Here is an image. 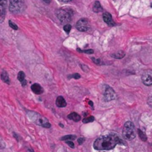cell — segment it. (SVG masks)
Instances as JSON below:
<instances>
[{"label":"cell","mask_w":152,"mask_h":152,"mask_svg":"<svg viewBox=\"0 0 152 152\" xmlns=\"http://www.w3.org/2000/svg\"><path fill=\"white\" fill-rule=\"evenodd\" d=\"M126 145V143L116 134H109L102 136L95 140L93 148L96 150H111L117 145Z\"/></svg>","instance_id":"6da1fadb"},{"label":"cell","mask_w":152,"mask_h":152,"mask_svg":"<svg viewBox=\"0 0 152 152\" xmlns=\"http://www.w3.org/2000/svg\"><path fill=\"white\" fill-rule=\"evenodd\" d=\"M73 15V11L70 8H61L56 11V16L62 24H68L72 20Z\"/></svg>","instance_id":"7a4b0ae2"},{"label":"cell","mask_w":152,"mask_h":152,"mask_svg":"<svg viewBox=\"0 0 152 152\" xmlns=\"http://www.w3.org/2000/svg\"><path fill=\"white\" fill-rule=\"evenodd\" d=\"M25 9L24 0H10L9 11L13 13H21Z\"/></svg>","instance_id":"3957f363"},{"label":"cell","mask_w":152,"mask_h":152,"mask_svg":"<svg viewBox=\"0 0 152 152\" xmlns=\"http://www.w3.org/2000/svg\"><path fill=\"white\" fill-rule=\"evenodd\" d=\"M122 136L127 140H132L136 137V133L134 131V125L132 122H126L123 127Z\"/></svg>","instance_id":"277c9868"},{"label":"cell","mask_w":152,"mask_h":152,"mask_svg":"<svg viewBox=\"0 0 152 152\" xmlns=\"http://www.w3.org/2000/svg\"><path fill=\"white\" fill-rule=\"evenodd\" d=\"M76 27L77 30L82 32L87 31L90 28V25H89V20L86 18H82L77 22Z\"/></svg>","instance_id":"5b68a950"},{"label":"cell","mask_w":152,"mask_h":152,"mask_svg":"<svg viewBox=\"0 0 152 152\" xmlns=\"http://www.w3.org/2000/svg\"><path fill=\"white\" fill-rule=\"evenodd\" d=\"M142 83L146 86H151L152 85V70L147 69L145 70L142 75Z\"/></svg>","instance_id":"8992f818"},{"label":"cell","mask_w":152,"mask_h":152,"mask_svg":"<svg viewBox=\"0 0 152 152\" xmlns=\"http://www.w3.org/2000/svg\"><path fill=\"white\" fill-rule=\"evenodd\" d=\"M35 116H36V118H33V119L36 124H37L40 126H42L43 127H45V128H50L51 127V124L49 123V122L45 117L41 116L40 115L37 114V113H36Z\"/></svg>","instance_id":"52a82bcc"},{"label":"cell","mask_w":152,"mask_h":152,"mask_svg":"<svg viewBox=\"0 0 152 152\" xmlns=\"http://www.w3.org/2000/svg\"><path fill=\"white\" fill-rule=\"evenodd\" d=\"M116 98V93L111 87L107 86L104 93V99L106 101H112Z\"/></svg>","instance_id":"ba28073f"},{"label":"cell","mask_w":152,"mask_h":152,"mask_svg":"<svg viewBox=\"0 0 152 152\" xmlns=\"http://www.w3.org/2000/svg\"><path fill=\"white\" fill-rule=\"evenodd\" d=\"M6 7H7V1L6 0H1L0 2V22H2L5 19V16L6 14Z\"/></svg>","instance_id":"9c48e42d"},{"label":"cell","mask_w":152,"mask_h":152,"mask_svg":"<svg viewBox=\"0 0 152 152\" xmlns=\"http://www.w3.org/2000/svg\"><path fill=\"white\" fill-rule=\"evenodd\" d=\"M102 18H103L104 22H106L107 25H108L109 26H113L115 25L114 21L113 20L111 14V13H109L108 12H106V13H103V15H102Z\"/></svg>","instance_id":"30bf717a"},{"label":"cell","mask_w":152,"mask_h":152,"mask_svg":"<svg viewBox=\"0 0 152 152\" xmlns=\"http://www.w3.org/2000/svg\"><path fill=\"white\" fill-rule=\"evenodd\" d=\"M31 90H32L33 93L36 94V95H40L44 91L42 87L40 86L39 84H33V85L31 86Z\"/></svg>","instance_id":"8fae6325"},{"label":"cell","mask_w":152,"mask_h":152,"mask_svg":"<svg viewBox=\"0 0 152 152\" xmlns=\"http://www.w3.org/2000/svg\"><path fill=\"white\" fill-rule=\"evenodd\" d=\"M17 78L20 81L21 84L22 86H26L27 84V81L25 80V74L24 72L22 71H20V73H18V75H17Z\"/></svg>","instance_id":"7c38bea8"},{"label":"cell","mask_w":152,"mask_h":152,"mask_svg":"<svg viewBox=\"0 0 152 152\" xmlns=\"http://www.w3.org/2000/svg\"><path fill=\"white\" fill-rule=\"evenodd\" d=\"M56 105L59 107H65L67 105L66 101L62 96H58L56 100Z\"/></svg>","instance_id":"4fadbf2b"},{"label":"cell","mask_w":152,"mask_h":152,"mask_svg":"<svg viewBox=\"0 0 152 152\" xmlns=\"http://www.w3.org/2000/svg\"><path fill=\"white\" fill-rule=\"evenodd\" d=\"M93 12L95 13H99V12H101L103 11V8L101 5V4L99 3V2L98 1H96L93 4Z\"/></svg>","instance_id":"5bb4252c"},{"label":"cell","mask_w":152,"mask_h":152,"mask_svg":"<svg viewBox=\"0 0 152 152\" xmlns=\"http://www.w3.org/2000/svg\"><path fill=\"white\" fill-rule=\"evenodd\" d=\"M68 118L69 119L73 120L74 122H79V121H80V119H81V116H79L78 113L73 112L71 113H70V114L68 116Z\"/></svg>","instance_id":"9a60e30c"},{"label":"cell","mask_w":152,"mask_h":152,"mask_svg":"<svg viewBox=\"0 0 152 152\" xmlns=\"http://www.w3.org/2000/svg\"><path fill=\"white\" fill-rule=\"evenodd\" d=\"M1 79L5 83H7V84H10L9 76H8V74L5 70H2V72L1 73Z\"/></svg>","instance_id":"2e32d148"},{"label":"cell","mask_w":152,"mask_h":152,"mask_svg":"<svg viewBox=\"0 0 152 152\" xmlns=\"http://www.w3.org/2000/svg\"><path fill=\"white\" fill-rule=\"evenodd\" d=\"M126 56V53L123 51H119L117 52L111 54V57H113L115 59H122V58H124Z\"/></svg>","instance_id":"e0dca14e"},{"label":"cell","mask_w":152,"mask_h":152,"mask_svg":"<svg viewBox=\"0 0 152 152\" xmlns=\"http://www.w3.org/2000/svg\"><path fill=\"white\" fill-rule=\"evenodd\" d=\"M77 139V137L75 135H66V136H64L62 137L60 140L62 141H68V140H74V139Z\"/></svg>","instance_id":"ac0fdd59"},{"label":"cell","mask_w":152,"mask_h":152,"mask_svg":"<svg viewBox=\"0 0 152 152\" xmlns=\"http://www.w3.org/2000/svg\"><path fill=\"white\" fill-rule=\"evenodd\" d=\"M137 133H138V135H139V138L141 139V140H142L144 142L147 141V137H146V133L142 131H141L140 129H137Z\"/></svg>","instance_id":"d6986e66"},{"label":"cell","mask_w":152,"mask_h":152,"mask_svg":"<svg viewBox=\"0 0 152 152\" xmlns=\"http://www.w3.org/2000/svg\"><path fill=\"white\" fill-rule=\"evenodd\" d=\"M77 50L79 52L81 53H85V54H93V49H88V50H82L79 48H77Z\"/></svg>","instance_id":"ffe728a7"},{"label":"cell","mask_w":152,"mask_h":152,"mask_svg":"<svg viewBox=\"0 0 152 152\" xmlns=\"http://www.w3.org/2000/svg\"><path fill=\"white\" fill-rule=\"evenodd\" d=\"M94 121V117L93 116H88V117H86V118H84L82 119V122L83 123H88V122H93Z\"/></svg>","instance_id":"44dd1931"},{"label":"cell","mask_w":152,"mask_h":152,"mask_svg":"<svg viewBox=\"0 0 152 152\" xmlns=\"http://www.w3.org/2000/svg\"><path fill=\"white\" fill-rule=\"evenodd\" d=\"M68 78H75V79H79L81 78V75L78 74V73H74V74H72V75H69Z\"/></svg>","instance_id":"7402d4cb"},{"label":"cell","mask_w":152,"mask_h":152,"mask_svg":"<svg viewBox=\"0 0 152 152\" xmlns=\"http://www.w3.org/2000/svg\"><path fill=\"white\" fill-rule=\"evenodd\" d=\"M71 30V26L70 24H66V25L64 26V31H65L68 34H69Z\"/></svg>","instance_id":"603a6c76"},{"label":"cell","mask_w":152,"mask_h":152,"mask_svg":"<svg viewBox=\"0 0 152 152\" xmlns=\"http://www.w3.org/2000/svg\"><path fill=\"white\" fill-rule=\"evenodd\" d=\"M9 26L11 27V28H12L14 30H17L18 29V26L15 23H13L11 20H9Z\"/></svg>","instance_id":"cb8c5ba5"},{"label":"cell","mask_w":152,"mask_h":152,"mask_svg":"<svg viewBox=\"0 0 152 152\" xmlns=\"http://www.w3.org/2000/svg\"><path fill=\"white\" fill-rule=\"evenodd\" d=\"M91 60H92L93 63H95L96 64H98V65H100L101 63H102V61H101V60L100 59H97V58H91Z\"/></svg>","instance_id":"d4e9b609"},{"label":"cell","mask_w":152,"mask_h":152,"mask_svg":"<svg viewBox=\"0 0 152 152\" xmlns=\"http://www.w3.org/2000/svg\"><path fill=\"white\" fill-rule=\"evenodd\" d=\"M65 142H66V144H68V145L70 146L71 148H74V144H73V142H71V140L65 141Z\"/></svg>","instance_id":"484cf974"},{"label":"cell","mask_w":152,"mask_h":152,"mask_svg":"<svg viewBox=\"0 0 152 152\" xmlns=\"http://www.w3.org/2000/svg\"><path fill=\"white\" fill-rule=\"evenodd\" d=\"M85 140L86 139L85 138H82V137H81V138H79V139H77V142H78V143H79V145H82L84 142H85Z\"/></svg>","instance_id":"4316f807"},{"label":"cell","mask_w":152,"mask_h":152,"mask_svg":"<svg viewBox=\"0 0 152 152\" xmlns=\"http://www.w3.org/2000/svg\"><path fill=\"white\" fill-rule=\"evenodd\" d=\"M148 105L150 106V107H152V96L149 97V98L148 99Z\"/></svg>","instance_id":"83f0119b"},{"label":"cell","mask_w":152,"mask_h":152,"mask_svg":"<svg viewBox=\"0 0 152 152\" xmlns=\"http://www.w3.org/2000/svg\"><path fill=\"white\" fill-rule=\"evenodd\" d=\"M88 103H89V105H91V109H92V110H93V109H94V107H93V103L91 101H88Z\"/></svg>","instance_id":"f1b7e54d"},{"label":"cell","mask_w":152,"mask_h":152,"mask_svg":"<svg viewBox=\"0 0 152 152\" xmlns=\"http://www.w3.org/2000/svg\"><path fill=\"white\" fill-rule=\"evenodd\" d=\"M59 1L62 2H65V3H67V2H71L72 0H59Z\"/></svg>","instance_id":"f546056e"},{"label":"cell","mask_w":152,"mask_h":152,"mask_svg":"<svg viewBox=\"0 0 152 152\" xmlns=\"http://www.w3.org/2000/svg\"><path fill=\"white\" fill-rule=\"evenodd\" d=\"M43 2H45L47 4H50L51 3V0H42Z\"/></svg>","instance_id":"4dcf8cb0"},{"label":"cell","mask_w":152,"mask_h":152,"mask_svg":"<svg viewBox=\"0 0 152 152\" xmlns=\"http://www.w3.org/2000/svg\"><path fill=\"white\" fill-rule=\"evenodd\" d=\"M151 7H152V3H151Z\"/></svg>","instance_id":"1f68e13d"}]
</instances>
